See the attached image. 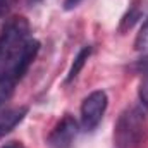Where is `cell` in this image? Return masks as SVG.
<instances>
[{"label": "cell", "instance_id": "12", "mask_svg": "<svg viewBox=\"0 0 148 148\" xmlns=\"http://www.w3.org/2000/svg\"><path fill=\"white\" fill-rule=\"evenodd\" d=\"M28 2V5H36V3H40L41 0H26Z\"/></svg>", "mask_w": 148, "mask_h": 148}, {"label": "cell", "instance_id": "4", "mask_svg": "<svg viewBox=\"0 0 148 148\" xmlns=\"http://www.w3.org/2000/svg\"><path fill=\"white\" fill-rule=\"evenodd\" d=\"M145 10H147V0H131L127 10L124 12V16H122L121 21H119L117 31H119L121 35L129 33V31L143 19Z\"/></svg>", "mask_w": 148, "mask_h": 148}, {"label": "cell", "instance_id": "10", "mask_svg": "<svg viewBox=\"0 0 148 148\" xmlns=\"http://www.w3.org/2000/svg\"><path fill=\"white\" fill-rule=\"evenodd\" d=\"M81 2H83V0H64V9H66V10H73V9H76Z\"/></svg>", "mask_w": 148, "mask_h": 148}, {"label": "cell", "instance_id": "1", "mask_svg": "<svg viewBox=\"0 0 148 148\" xmlns=\"http://www.w3.org/2000/svg\"><path fill=\"white\" fill-rule=\"evenodd\" d=\"M147 114L141 105H129L121 112L114 126V147L140 148L147 133Z\"/></svg>", "mask_w": 148, "mask_h": 148}, {"label": "cell", "instance_id": "11", "mask_svg": "<svg viewBox=\"0 0 148 148\" xmlns=\"http://www.w3.org/2000/svg\"><path fill=\"white\" fill-rule=\"evenodd\" d=\"M2 148H26L21 141H9V143H5Z\"/></svg>", "mask_w": 148, "mask_h": 148}, {"label": "cell", "instance_id": "5", "mask_svg": "<svg viewBox=\"0 0 148 148\" xmlns=\"http://www.w3.org/2000/svg\"><path fill=\"white\" fill-rule=\"evenodd\" d=\"M29 109L28 107H17V109H10V110H5V112H0V140L3 136H7L16 126H19L26 115H28Z\"/></svg>", "mask_w": 148, "mask_h": 148}, {"label": "cell", "instance_id": "3", "mask_svg": "<svg viewBox=\"0 0 148 148\" xmlns=\"http://www.w3.org/2000/svg\"><path fill=\"white\" fill-rule=\"evenodd\" d=\"M79 122L74 119V115L66 114L50 131L47 143L50 148H73L74 141L79 134Z\"/></svg>", "mask_w": 148, "mask_h": 148}, {"label": "cell", "instance_id": "6", "mask_svg": "<svg viewBox=\"0 0 148 148\" xmlns=\"http://www.w3.org/2000/svg\"><path fill=\"white\" fill-rule=\"evenodd\" d=\"M91 53H93V47L91 45H84L77 53H76V57H74L73 64H71V67H69V71L66 74V79H64V84H71L73 81H76V77L79 76V73L83 71V67L86 66V62L90 60V57H91Z\"/></svg>", "mask_w": 148, "mask_h": 148}, {"label": "cell", "instance_id": "9", "mask_svg": "<svg viewBox=\"0 0 148 148\" xmlns=\"http://www.w3.org/2000/svg\"><path fill=\"white\" fill-rule=\"evenodd\" d=\"M17 0H0V17H5L16 5Z\"/></svg>", "mask_w": 148, "mask_h": 148}, {"label": "cell", "instance_id": "8", "mask_svg": "<svg viewBox=\"0 0 148 148\" xmlns=\"http://www.w3.org/2000/svg\"><path fill=\"white\" fill-rule=\"evenodd\" d=\"M134 50L143 57H148V16L145 17L138 35L134 38Z\"/></svg>", "mask_w": 148, "mask_h": 148}, {"label": "cell", "instance_id": "7", "mask_svg": "<svg viewBox=\"0 0 148 148\" xmlns=\"http://www.w3.org/2000/svg\"><path fill=\"white\" fill-rule=\"evenodd\" d=\"M138 71L141 74L140 86H138V98H140V105L148 112V57L140 60Z\"/></svg>", "mask_w": 148, "mask_h": 148}, {"label": "cell", "instance_id": "2", "mask_svg": "<svg viewBox=\"0 0 148 148\" xmlns=\"http://www.w3.org/2000/svg\"><path fill=\"white\" fill-rule=\"evenodd\" d=\"M109 107V97L103 90H95L91 91L81 103V117H79V126L86 133H93L98 124L102 122L105 112Z\"/></svg>", "mask_w": 148, "mask_h": 148}]
</instances>
